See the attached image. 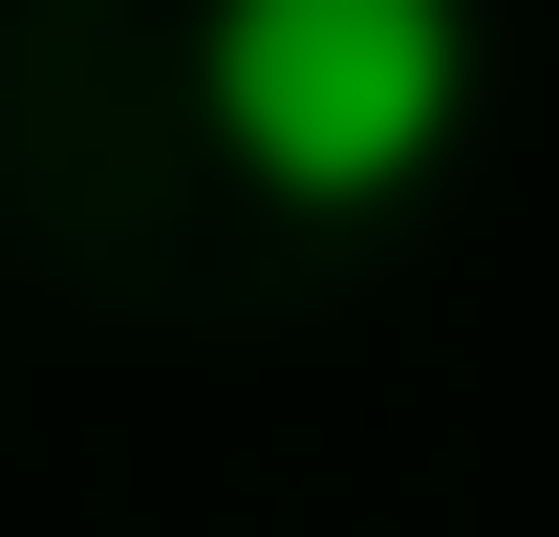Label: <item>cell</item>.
<instances>
[{"label":"cell","mask_w":559,"mask_h":537,"mask_svg":"<svg viewBox=\"0 0 559 537\" xmlns=\"http://www.w3.org/2000/svg\"><path fill=\"white\" fill-rule=\"evenodd\" d=\"M194 130L301 237H388L495 130V0H194Z\"/></svg>","instance_id":"6da1fadb"}]
</instances>
